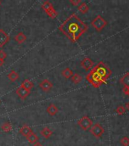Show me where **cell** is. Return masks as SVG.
<instances>
[{
  "label": "cell",
  "mask_w": 129,
  "mask_h": 146,
  "mask_svg": "<svg viewBox=\"0 0 129 146\" xmlns=\"http://www.w3.org/2000/svg\"><path fill=\"white\" fill-rule=\"evenodd\" d=\"M2 128V131H4L5 132H11V129H12V125H11V123H9V122H5L1 126Z\"/></svg>",
  "instance_id": "cell-19"
},
{
  "label": "cell",
  "mask_w": 129,
  "mask_h": 146,
  "mask_svg": "<svg viewBox=\"0 0 129 146\" xmlns=\"http://www.w3.org/2000/svg\"><path fill=\"white\" fill-rule=\"evenodd\" d=\"M46 111H47V113L50 114V116H55L59 112V109H58V107L54 104H50L48 106Z\"/></svg>",
  "instance_id": "cell-12"
},
{
  "label": "cell",
  "mask_w": 129,
  "mask_h": 146,
  "mask_svg": "<svg viewBox=\"0 0 129 146\" xmlns=\"http://www.w3.org/2000/svg\"><path fill=\"white\" fill-rule=\"evenodd\" d=\"M27 40V36L23 32H19L15 36V40L18 43H23Z\"/></svg>",
  "instance_id": "cell-13"
},
{
  "label": "cell",
  "mask_w": 129,
  "mask_h": 146,
  "mask_svg": "<svg viewBox=\"0 0 129 146\" xmlns=\"http://www.w3.org/2000/svg\"><path fill=\"white\" fill-rule=\"evenodd\" d=\"M4 62H5V60L0 59V67H1V66H2L3 64H4Z\"/></svg>",
  "instance_id": "cell-29"
},
{
  "label": "cell",
  "mask_w": 129,
  "mask_h": 146,
  "mask_svg": "<svg viewBox=\"0 0 129 146\" xmlns=\"http://www.w3.org/2000/svg\"><path fill=\"white\" fill-rule=\"evenodd\" d=\"M26 139H27V140L28 141L29 143L35 144L36 143L37 141L39 140V137L37 136L34 132H32V133H30L29 135H27V136L26 137Z\"/></svg>",
  "instance_id": "cell-16"
},
{
  "label": "cell",
  "mask_w": 129,
  "mask_h": 146,
  "mask_svg": "<svg viewBox=\"0 0 129 146\" xmlns=\"http://www.w3.org/2000/svg\"><path fill=\"white\" fill-rule=\"evenodd\" d=\"M1 4H2V2H1V1H0V5H1Z\"/></svg>",
  "instance_id": "cell-30"
},
{
  "label": "cell",
  "mask_w": 129,
  "mask_h": 146,
  "mask_svg": "<svg viewBox=\"0 0 129 146\" xmlns=\"http://www.w3.org/2000/svg\"><path fill=\"white\" fill-rule=\"evenodd\" d=\"M34 146H43V145H42V144H40V142H36V143L34 144Z\"/></svg>",
  "instance_id": "cell-28"
},
{
  "label": "cell",
  "mask_w": 129,
  "mask_h": 146,
  "mask_svg": "<svg viewBox=\"0 0 129 146\" xmlns=\"http://www.w3.org/2000/svg\"><path fill=\"white\" fill-rule=\"evenodd\" d=\"M82 80V77L80 75L77 74V73H75L74 75L71 76V81L72 82H74L75 84H78L80 82H81Z\"/></svg>",
  "instance_id": "cell-22"
},
{
  "label": "cell",
  "mask_w": 129,
  "mask_h": 146,
  "mask_svg": "<svg viewBox=\"0 0 129 146\" xmlns=\"http://www.w3.org/2000/svg\"><path fill=\"white\" fill-rule=\"evenodd\" d=\"M21 86L22 87V88H24L27 89L28 91H30V90L34 88V83H33L31 81H30L29 79H25L24 81L21 83Z\"/></svg>",
  "instance_id": "cell-15"
},
{
  "label": "cell",
  "mask_w": 129,
  "mask_h": 146,
  "mask_svg": "<svg viewBox=\"0 0 129 146\" xmlns=\"http://www.w3.org/2000/svg\"><path fill=\"white\" fill-rule=\"evenodd\" d=\"M8 78H9V79H10V81L11 82H16L17 80L19 78V75H18V74L17 72H16L15 71H11L8 74Z\"/></svg>",
  "instance_id": "cell-17"
},
{
  "label": "cell",
  "mask_w": 129,
  "mask_h": 146,
  "mask_svg": "<svg viewBox=\"0 0 129 146\" xmlns=\"http://www.w3.org/2000/svg\"><path fill=\"white\" fill-rule=\"evenodd\" d=\"M93 65V62L91 60L90 58H84L81 62V66L85 69L86 71L89 70L92 68V66Z\"/></svg>",
  "instance_id": "cell-10"
},
{
  "label": "cell",
  "mask_w": 129,
  "mask_h": 146,
  "mask_svg": "<svg viewBox=\"0 0 129 146\" xmlns=\"http://www.w3.org/2000/svg\"><path fill=\"white\" fill-rule=\"evenodd\" d=\"M87 80L91 83L93 87H99L103 82H104V80L98 75L97 73L92 70L91 72L89 73L87 76Z\"/></svg>",
  "instance_id": "cell-2"
},
{
  "label": "cell",
  "mask_w": 129,
  "mask_h": 146,
  "mask_svg": "<svg viewBox=\"0 0 129 146\" xmlns=\"http://www.w3.org/2000/svg\"><path fill=\"white\" fill-rule=\"evenodd\" d=\"M62 75H63L64 77L65 78L68 79V78H71V76L74 75V73H73L72 70H71L70 68L67 67V68H65V69L62 72Z\"/></svg>",
  "instance_id": "cell-18"
},
{
  "label": "cell",
  "mask_w": 129,
  "mask_h": 146,
  "mask_svg": "<svg viewBox=\"0 0 129 146\" xmlns=\"http://www.w3.org/2000/svg\"><path fill=\"white\" fill-rule=\"evenodd\" d=\"M10 40V36L3 29H0V47L5 45Z\"/></svg>",
  "instance_id": "cell-8"
},
{
  "label": "cell",
  "mask_w": 129,
  "mask_h": 146,
  "mask_svg": "<svg viewBox=\"0 0 129 146\" xmlns=\"http://www.w3.org/2000/svg\"><path fill=\"white\" fill-rule=\"evenodd\" d=\"M32 132H33V129L27 125H24L19 129V133L24 137H27V135H29Z\"/></svg>",
  "instance_id": "cell-11"
},
{
  "label": "cell",
  "mask_w": 129,
  "mask_h": 146,
  "mask_svg": "<svg viewBox=\"0 0 129 146\" xmlns=\"http://www.w3.org/2000/svg\"><path fill=\"white\" fill-rule=\"evenodd\" d=\"M7 54L6 52H5L3 50H0V59L5 60V59L6 58Z\"/></svg>",
  "instance_id": "cell-25"
},
{
  "label": "cell",
  "mask_w": 129,
  "mask_h": 146,
  "mask_svg": "<svg viewBox=\"0 0 129 146\" xmlns=\"http://www.w3.org/2000/svg\"><path fill=\"white\" fill-rule=\"evenodd\" d=\"M42 8L45 10L46 12H47L48 11H50V9H53V6H52V5L51 2H49V1H46V2H43V4L42 5Z\"/></svg>",
  "instance_id": "cell-21"
},
{
  "label": "cell",
  "mask_w": 129,
  "mask_h": 146,
  "mask_svg": "<svg viewBox=\"0 0 129 146\" xmlns=\"http://www.w3.org/2000/svg\"><path fill=\"white\" fill-rule=\"evenodd\" d=\"M59 28L69 40L75 43L86 31L87 27L76 15L73 14L59 26Z\"/></svg>",
  "instance_id": "cell-1"
},
{
  "label": "cell",
  "mask_w": 129,
  "mask_h": 146,
  "mask_svg": "<svg viewBox=\"0 0 129 146\" xmlns=\"http://www.w3.org/2000/svg\"><path fill=\"white\" fill-rule=\"evenodd\" d=\"M122 82L126 84V86H129V75H128V76L126 75V76L123 78Z\"/></svg>",
  "instance_id": "cell-27"
},
{
  "label": "cell",
  "mask_w": 129,
  "mask_h": 146,
  "mask_svg": "<svg viewBox=\"0 0 129 146\" xmlns=\"http://www.w3.org/2000/svg\"><path fill=\"white\" fill-rule=\"evenodd\" d=\"M40 134L43 137H44L45 139H50V137L52 136V131L51 129H50L49 128L44 127L40 131Z\"/></svg>",
  "instance_id": "cell-14"
},
{
  "label": "cell",
  "mask_w": 129,
  "mask_h": 146,
  "mask_svg": "<svg viewBox=\"0 0 129 146\" xmlns=\"http://www.w3.org/2000/svg\"><path fill=\"white\" fill-rule=\"evenodd\" d=\"M89 7L87 6V5L85 2H82L78 5V10H79L81 13H86L87 11H88Z\"/></svg>",
  "instance_id": "cell-20"
},
{
  "label": "cell",
  "mask_w": 129,
  "mask_h": 146,
  "mask_svg": "<svg viewBox=\"0 0 129 146\" xmlns=\"http://www.w3.org/2000/svg\"><path fill=\"white\" fill-rule=\"evenodd\" d=\"M92 25L95 27L96 30L97 31H101V30L105 27V25H107L106 21L101 17V16H97L94 20L92 21Z\"/></svg>",
  "instance_id": "cell-5"
},
{
  "label": "cell",
  "mask_w": 129,
  "mask_h": 146,
  "mask_svg": "<svg viewBox=\"0 0 129 146\" xmlns=\"http://www.w3.org/2000/svg\"><path fill=\"white\" fill-rule=\"evenodd\" d=\"M93 70L97 73L98 75H100V77L102 78L103 80L106 79L109 76V74H110L109 73V68H107V66H105L103 62H100L98 65H97Z\"/></svg>",
  "instance_id": "cell-3"
},
{
  "label": "cell",
  "mask_w": 129,
  "mask_h": 146,
  "mask_svg": "<svg viewBox=\"0 0 129 146\" xmlns=\"http://www.w3.org/2000/svg\"><path fill=\"white\" fill-rule=\"evenodd\" d=\"M46 14H47L48 15L50 16V18H55L57 15H58V12H57L54 9H50V11H48L47 12H46Z\"/></svg>",
  "instance_id": "cell-23"
},
{
  "label": "cell",
  "mask_w": 129,
  "mask_h": 146,
  "mask_svg": "<svg viewBox=\"0 0 129 146\" xmlns=\"http://www.w3.org/2000/svg\"><path fill=\"white\" fill-rule=\"evenodd\" d=\"M77 124H78L80 127L82 129L84 130V131H87L89 129H91V126H92V124H93V122H92L91 119L89 118L88 116H84L81 119L78 120Z\"/></svg>",
  "instance_id": "cell-4"
},
{
  "label": "cell",
  "mask_w": 129,
  "mask_h": 146,
  "mask_svg": "<svg viewBox=\"0 0 129 146\" xmlns=\"http://www.w3.org/2000/svg\"><path fill=\"white\" fill-rule=\"evenodd\" d=\"M90 132L93 135H94L97 138H100V137L102 136V135L103 134V132H104V130H103V128L100 125V124H95V125H93L92 127L91 128V130H90Z\"/></svg>",
  "instance_id": "cell-6"
},
{
  "label": "cell",
  "mask_w": 129,
  "mask_h": 146,
  "mask_svg": "<svg viewBox=\"0 0 129 146\" xmlns=\"http://www.w3.org/2000/svg\"><path fill=\"white\" fill-rule=\"evenodd\" d=\"M30 92V91H28V90L24 88H22L21 86H20L19 88H18L16 89V94H17L18 97H19L21 99H22V100H24L25 98L29 95Z\"/></svg>",
  "instance_id": "cell-9"
},
{
  "label": "cell",
  "mask_w": 129,
  "mask_h": 146,
  "mask_svg": "<svg viewBox=\"0 0 129 146\" xmlns=\"http://www.w3.org/2000/svg\"><path fill=\"white\" fill-rule=\"evenodd\" d=\"M121 143L122 144L123 146H128L129 145V139L127 137H124L121 140Z\"/></svg>",
  "instance_id": "cell-24"
},
{
  "label": "cell",
  "mask_w": 129,
  "mask_h": 146,
  "mask_svg": "<svg viewBox=\"0 0 129 146\" xmlns=\"http://www.w3.org/2000/svg\"><path fill=\"white\" fill-rule=\"evenodd\" d=\"M39 87H40L43 91L48 92V91H50V90L52 88L53 84H52V83L50 82V80L44 79L39 84Z\"/></svg>",
  "instance_id": "cell-7"
},
{
  "label": "cell",
  "mask_w": 129,
  "mask_h": 146,
  "mask_svg": "<svg viewBox=\"0 0 129 146\" xmlns=\"http://www.w3.org/2000/svg\"><path fill=\"white\" fill-rule=\"evenodd\" d=\"M69 2L73 5H76V6H78L80 4H81V0H69Z\"/></svg>",
  "instance_id": "cell-26"
}]
</instances>
